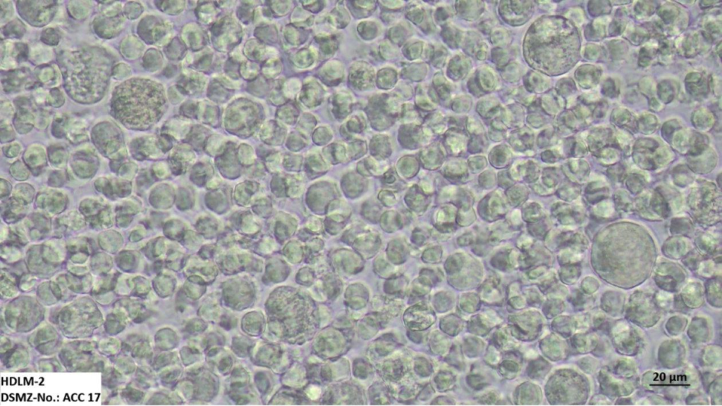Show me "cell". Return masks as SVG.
<instances>
[{
  "label": "cell",
  "instance_id": "obj_1",
  "mask_svg": "<svg viewBox=\"0 0 722 406\" xmlns=\"http://www.w3.org/2000/svg\"><path fill=\"white\" fill-rule=\"evenodd\" d=\"M166 100L162 86L147 79L133 78L116 87L111 113L128 126L149 125L164 113Z\"/></svg>",
  "mask_w": 722,
  "mask_h": 406
}]
</instances>
